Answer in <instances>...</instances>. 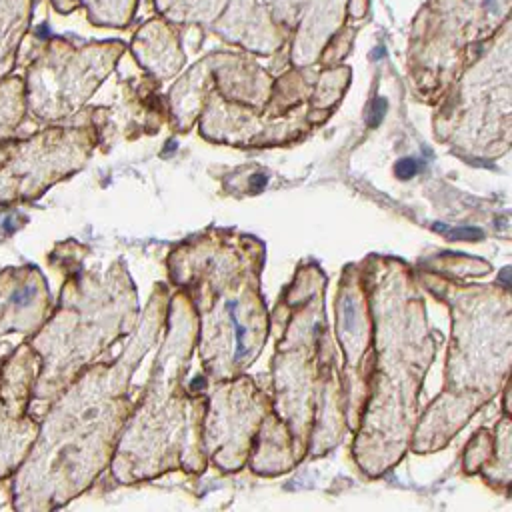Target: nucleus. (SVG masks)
Instances as JSON below:
<instances>
[{"instance_id":"f257e3e1","label":"nucleus","mask_w":512,"mask_h":512,"mask_svg":"<svg viewBox=\"0 0 512 512\" xmlns=\"http://www.w3.org/2000/svg\"><path fill=\"white\" fill-rule=\"evenodd\" d=\"M512 0H428L412 22L410 66L434 88L508 20Z\"/></svg>"},{"instance_id":"f03ea898","label":"nucleus","mask_w":512,"mask_h":512,"mask_svg":"<svg viewBox=\"0 0 512 512\" xmlns=\"http://www.w3.org/2000/svg\"><path fill=\"white\" fill-rule=\"evenodd\" d=\"M124 52V42L104 40L72 46L52 40L30 64L24 84L26 108L42 120H58L72 114L114 68Z\"/></svg>"},{"instance_id":"7ed1b4c3","label":"nucleus","mask_w":512,"mask_h":512,"mask_svg":"<svg viewBox=\"0 0 512 512\" xmlns=\"http://www.w3.org/2000/svg\"><path fill=\"white\" fill-rule=\"evenodd\" d=\"M310 0H154L172 24H198L220 38L268 54L296 28Z\"/></svg>"},{"instance_id":"20e7f679","label":"nucleus","mask_w":512,"mask_h":512,"mask_svg":"<svg viewBox=\"0 0 512 512\" xmlns=\"http://www.w3.org/2000/svg\"><path fill=\"white\" fill-rule=\"evenodd\" d=\"M90 134L78 128H52L12 142L0 164V204L36 198L46 186L84 162Z\"/></svg>"},{"instance_id":"39448f33","label":"nucleus","mask_w":512,"mask_h":512,"mask_svg":"<svg viewBox=\"0 0 512 512\" xmlns=\"http://www.w3.org/2000/svg\"><path fill=\"white\" fill-rule=\"evenodd\" d=\"M370 0H310L294 32V62H312L320 50L334 56L338 44L348 46L356 24L368 16Z\"/></svg>"},{"instance_id":"423d86ee","label":"nucleus","mask_w":512,"mask_h":512,"mask_svg":"<svg viewBox=\"0 0 512 512\" xmlns=\"http://www.w3.org/2000/svg\"><path fill=\"white\" fill-rule=\"evenodd\" d=\"M46 290L36 268H6L0 272V336L30 332L40 324Z\"/></svg>"},{"instance_id":"0eeeda50","label":"nucleus","mask_w":512,"mask_h":512,"mask_svg":"<svg viewBox=\"0 0 512 512\" xmlns=\"http://www.w3.org/2000/svg\"><path fill=\"white\" fill-rule=\"evenodd\" d=\"M26 406L0 394V478L16 472L36 438L34 420L24 416Z\"/></svg>"},{"instance_id":"6e6552de","label":"nucleus","mask_w":512,"mask_h":512,"mask_svg":"<svg viewBox=\"0 0 512 512\" xmlns=\"http://www.w3.org/2000/svg\"><path fill=\"white\" fill-rule=\"evenodd\" d=\"M132 52L142 66L158 74H172L184 60L178 34L166 18H152L142 24L132 40Z\"/></svg>"},{"instance_id":"1a4fd4ad","label":"nucleus","mask_w":512,"mask_h":512,"mask_svg":"<svg viewBox=\"0 0 512 512\" xmlns=\"http://www.w3.org/2000/svg\"><path fill=\"white\" fill-rule=\"evenodd\" d=\"M34 0H0V80L16 64V54L32 20Z\"/></svg>"},{"instance_id":"9d476101","label":"nucleus","mask_w":512,"mask_h":512,"mask_svg":"<svg viewBox=\"0 0 512 512\" xmlns=\"http://www.w3.org/2000/svg\"><path fill=\"white\" fill-rule=\"evenodd\" d=\"M56 12L72 14L78 8L86 10L88 20L102 28H126L138 8V0H50Z\"/></svg>"},{"instance_id":"9b49d317","label":"nucleus","mask_w":512,"mask_h":512,"mask_svg":"<svg viewBox=\"0 0 512 512\" xmlns=\"http://www.w3.org/2000/svg\"><path fill=\"white\" fill-rule=\"evenodd\" d=\"M26 112L24 82L18 76L0 80V142H8L16 136Z\"/></svg>"},{"instance_id":"f8f14e48","label":"nucleus","mask_w":512,"mask_h":512,"mask_svg":"<svg viewBox=\"0 0 512 512\" xmlns=\"http://www.w3.org/2000/svg\"><path fill=\"white\" fill-rule=\"evenodd\" d=\"M444 234H446V238H450V240H468V242L482 238V230L476 228V226H456V228L446 226Z\"/></svg>"},{"instance_id":"ddd939ff","label":"nucleus","mask_w":512,"mask_h":512,"mask_svg":"<svg viewBox=\"0 0 512 512\" xmlns=\"http://www.w3.org/2000/svg\"><path fill=\"white\" fill-rule=\"evenodd\" d=\"M228 312H230V320H232V324H234V328H236V356L240 358V356L246 352V344H244V340H246V326H242V324L238 322V318H236V306H234V304H228Z\"/></svg>"},{"instance_id":"4468645a","label":"nucleus","mask_w":512,"mask_h":512,"mask_svg":"<svg viewBox=\"0 0 512 512\" xmlns=\"http://www.w3.org/2000/svg\"><path fill=\"white\" fill-rule=\"evenodd\" d=\"M384 110H386V100L384 98L372 100V104L368 106V112H366V122L370 126H378L380 120L384 118Z\"/></svg>"},{"instance_id":"2eb2a0df","label":"nucleus","mask_w":512,"mask_h":512,"mask_svg":"<svg viewBox=\"0 0 512 512\" xmlns=\"http://www.w3.org/2000/svg\"><path fill=\"white\" fill-rule=\"evenodd\" d=\"M418 168H420V166H418V162H416L414 158H402V160L396 162L394 172H396L398 178L408 180V178H412V176L418 172Z\"/></svg>"},{"instance_id":"dca6fc26","label":"nucleus","mask_w":512,"mask_h":512,"mask_svg":"<svg viewBox=\"0 0 512 512\" xmlns=\"http://www.w3.org/2000/svg\"><path fill=\"white\" fill-rule=\"evenodd\" d=\"M266 182H268V178H266L264 174H254V176L250 178V188L256 190V192H260V190L266 186Z\"/></svg>"},{"instance_id":"f3484780","label":"nucleus","mask_w":512,"mask_h":512,"mask_svg":"<svg viewBox=\"0 0 512 512\" xmlns=\"http://www.w3.org/2000/svg\"><path fill=\"white\" fill-rule=\"evenodd\" d=\"M206 386V380H204V376H196L192 382H190V388L192 390H202Z\"/></svg>"},{"instance_id":"a211bd4d","label":"nucleus","mask_w":512,"mask_h":512,"mask_svg":"<svg viewBox=\"0 0 512 512\" xmlns=\"http://www.w3.org/2000/svg\"><path fill=\"white\" fill-rule=\"evenodd\" d=\"M8 148H10V140H8V142H0V164L6 160Z\"/></svg>"}]
</instances>
